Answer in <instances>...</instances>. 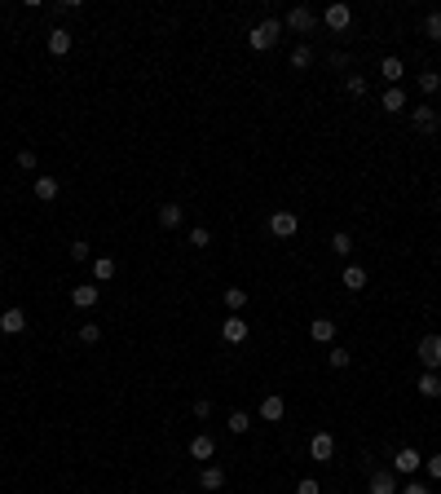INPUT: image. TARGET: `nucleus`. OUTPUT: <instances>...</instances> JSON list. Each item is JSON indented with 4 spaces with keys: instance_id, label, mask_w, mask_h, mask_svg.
Segmentation results:
<instances>
[{
    "instance_id": "ddd939ff",
    "label": "nucleus",
    "mask_w": 441,
    "mask_h": 494,
    "mask_svg": "<svg viewBox=\"0 0 441 494\" xmlns=\"http://www.w3.org/2000/svg\"><path fill=\"white\" fill-rule=\"evenodd\" d=\"M282 415H287V402H282L278 393H269L265 402H260V419H265V424H278Z\"/></svg>"
},
{
    "instance_id": "e433bc0d",
    "label": "nucleus",
    "mask_w": 441,
    "mask_h": 494,
    "mask_svg": "<svg viewBox=\"0 0 441 494\" xmlns=\"http://www.w3.org/2000/svg\"><path fill=\"white\" fill-rule=\"evenodd\" d=\"M424 473L433 477V481H441V455H433V459H424Z\"/></svg>"
},
{
    "instance_id": "423d86ee",
    "label": "nucleus",
    "mask_w": 441,
    "mask_h": 494,
    "mask_svg": "<svg viewBox=\"0 0 441 494\" xmlns=\"http://www.w3.org/2000/svg\"><path fill=\"white\" fill-rule=\"evenodd\" d=\"M420 362H424V371H441V335H424L420 340Z\"/></svg>"
},
{
    "instance_id": "5701e85b",
    "label": "nucleus",
    "mask_w": 441,
    "mask_h": 494,
    "mask_svg": "<svg viewBox=\"0 0 441 494\" xmlns=\"http://www.w3.org/2000/svg\"><path fill=\"white\" fill-rule=\"evenodd\" d=\"M349 362H353V353H349L344 344H331V349H327V367H331V371H344Z\"/></svg>"
},
{
    "instance_id": "c85d7f7f",
    "label": "nucleus",
    "mask_w": 441,
    "mask_h": 494,
    "mask_svg": "<svg viewBox=\"0 0 441 494\" xmlns=\"http://www.w3.org/2000/svg\"><path fill=\"white\" fill-rule=\"evenodd\" d=\"M331 252H336V256H349V252H353V234L336 230V234H331Z\"/></svg>"
},
{
    "instance_id": "6e6552de",
    "label": "nucleus",
    "mask_w": 441,
    "mask_h": 494,
    "mask_svg": "<svg viewBox=\"0 0 441 494\" xmlns=\"http://www.w3.org/2000/svg\"><path fill=\"white\" fill-rule=\"evenodd\" d=\"M318 22H327L331 31H344V27H349V22H353V9L344 5V0H336V5H327V14L318 18Z\"/></svg>"
},
{
    "instance_id": "7ed1b4c3",
    "label": "nucleus",
    "mask_w": 441,
    "mask_h": 494,
    "mask_svg": "<svg viewBox=\"0 0 441 494\" xmlns=\"http://www.w3.org/2000/svg\"><path fill=\"white\" fill-rule=\"evenodd\" d=\"M98 300H102V287L98 283H75V287H71V305H75L80 313L98 309Z\"/></svg>"
},
{
    "instance_id": "4be33fe9",
    "label": "nucleus",
    "mask_w": 441,
    "mask_h": 494,
    "mask_svg": "<svg viewBox=\"0 0 441 494\" xmlns=\"http://www.w3.org/2000/svg\"><path fill=\"white\" fill-rule=\"evenodd\" d=\"M115 279V256H98L93 261V283H111Z\"/></svg>"
},
{
    "instance_id": "f257e3e1",
    "label": "nucleus",
    "mask_w": 441,
    "mask_h": 494,
    "mask_svg": "<svg viewBox=\"0 0 441 494\" xmlns=\"http://www.w3.org/2000/svg\"><path fill=\"white\" fill-rule=\"evenodd\" d=\"M278 40H282V22H278V18H265V22H256V27H252V35H247V44H252L256 53L273 49Z\"/></svg>"
},
{
    "instance_id": "4c0bfd02",
    "label": "nucleus",
    "mask_w": 441,
    "mask_h": 494,
    "mask_svg": "<svg viewBox=\"0 0 441 494\" xmlns=\"http://www.w3.org/2000/svg\"><path fill=\"white\" fill-rule=\"evenodd\" d=\"M296 494H323V486H318V481H314V477H305V481H300V486H296Z\"/></svg>"
},
{
    "instance_id": "39448f33",
    "label": "nucleus",
    "mask_w": 441,
    "mask_h": 494,
    "mask_svg": "<svg viewBox=\"0 0 441 494\" xmlns=\"http://www.w3.org/2000/svg\"><path fill=\"white\" fill-rule=\"evenodd\" d=\"M424 468V455L415 450V446H402L397 455H393V473H402V477H411V473H420Z\"/></svg>"
},
{
    "instance_id": "f3484780",
    "label": "nucleus",
    "mask_w": 441,
    "mask_h": 494,
    "mask_svg": "<svg viewBox=\"0 0 441 494\" xmlns=\"http://www.w3.org/2000/svg\"><path fill=\"white\" fill-rule=\"evenodd\" d=\"M217 455V441L208 437V432H199V437H190V459H212Z\"/></svg>"
},
{
    "instance_id": "cd10ccee",
    "label": "nucleus",
    "mask_w": 441,
    "mask_h": 494,
    "mask_svg": "<svg viewBox=\"0 0 441 494\" xmlns=\"http://www.w3.org/2000/svg\"><path fill=\"white\" fill-rule=\"evenodd\" d=\"M225 309H230V313H238V309H243L247 305V292H243V287H225Z\"/></svg>"
},
{
    "instance_id": "1a4fd4ad",
    "label": "nucleus",
    "mask_w": 441,
    "mask_h": 494,
    "mask_svg": "<svg viewBox=\"0 0 441 494\" xmlns=\"http://www.w3.org/2000/svg\"><path fill=\"white\" fill-rule=\"evenodd\" d=\"M27 331V313H22L18 305H9L5 313H0V335H22Z\"/></svg>"
},
{
    "instance_id": "f8f14e48",
    "label": "nucleus",
    "mask_w": 441,
    "mask_h": 494,
    "mask_svg": "<svg viewBox=\"0 0 441 494\" xmlns=\"http://www.w3.org/2000/svg\"><path fill=\"white\" fill-rule=\"evenodd\" d=\"M31 190H35V199H40V203H53L57 195H62V182H57V177H35Z\"/></svg>"
},
{
    "instance_id": "2eb2a0df",
    "label": "nucleus",
    "mask_w": 441,
    "mask_h": 494,
    "mask_svg": "<svg viewBox=\"0 0 441 494\" xmlns=\"http://www.w3.org/2000/svg\"><path fill=\"white\" fill-rule=\"evenodd\" d=\"M309 335H314L318 344H336V322H331V318H314V322H309Z\"/></svg>"
},
{
    "instance_id": "c9c22d12",
    "label": "nucleus",
    "mask_w": 441,
    "mask_h": 494,
    "mask_svg": "<svg viewBox=\"0 0 441 494\" xmlns=\"http://www.w3.org/2000/svg\"><path fill=\"white\" fill-rule=\"evenodd\" d=\"M18 168L22 173H35V150H18Z\"/></svg>"
},
{
    "instance_id": "bb28decb",
    "label": "nucleus",
    "mask_w": 441,
    "mask_h": 494,
    "mask_svg": "<svg viewBox=\"0 0 441 494\" xmlns=\"http://www.w3.org/2000/svg\"><path fill=\"white\" fill-rule=\"evenodd\" d=\"M344 287H349V292H362V287H366V270H362V265H349V270H344Z\"/></svg>"
},
{
    "instance_id": "37998d69",
    "label": "nucleus",
    "mask_w": 441,
    "mask_h": 494,
    "mask_svg": "<svg viewBox=\"0 0 441 494\" xmlns=\"http://www.w3.org/2000/svg\"><path fill=\"white\" fill-rule=\"evenodd\" d=\"M0 358H5V349H0Z\"/></svg>"
},
{
    "instance_id": "dca6fc26",
    "label": "nucleus",
    "mask_w": 441,
    "mask_h": 494,
    "mask_svg": "<svg viewBox=\"0 0 441 494\" xmlns=\"http://www.w3.org/2000/svg\"><path fill=\"white\" fill-rule=\"evenodd\" d=\"M221 335H225V344H243L247 340V322L243 318H225L221 322Z\"/></svg>"
},
{
    "instance_id": "7c9ffc66",
    "label": "nucleus",
    "mask_w": 441,
    "mask_h": 494,
    "mask_svg": "<svg viewBox=\"0 0 441 494\" xmlns=\"http://www.w3.org/2000/svg\"><path fill=\"white\" fill-rule=\"evenodd\" d=\"M66 256H71V261H75V265H84V261H93V247L84 243V238H75V243H71V247H66Z\"/></svg>"
},
{
    "instance_id": "9d476101",
    "label": "nucleus",
    "mask_w": 441,
    "mask_h": 494,
    "mask_svg": "<svg viewBox=\"0 0 441 494\" xmlns=\"http://www.w3.org/2000/svg\"><path fill=\"white\" fill-rule=\"evenodd\" d=\"M411 124H415V132H437V128H441V115L433 111V106H415V111H411Z\"/></svg>"
},
{
    "instance_id": "0eeeda50",
    "label": "nucleus",
    "mask_w": 441,
    "mask_h": 494,
    "mask_svg": "<svg viewBox=\"0 0 441 494\" xmlns=\"http://www.w3.org/2000/svg\"><path fill=\"white\" fill-rule=\"evenodd\" d=\"M331 455H336V437H331V432H314V437H309V459L327 464Z\"/></svg>"
},
{
    "instance_id": "79ce46f5",
    "label": "nucleus",
    "mask_w": 441,
    "mask_h": 494,
    "mask_svg": "<svg viewBox=\"0 0 441 494\" xmlns=\"http://www.w3.org/2000/svg\"><path fill=\"white\" fill-rule=\"evenodd\" d=\"M0 252H5V238H0Z\"/></svg>"
},
{
    "instance_id": "4468645a",
    "label": "nucleus",
    "mask_w": 441,
    "mask_h": 494,
    "mask_svg": "<svg viewBox=\"0 0 441 494\" xmlns=\"http://www.w3.org/2000/svg\"><path fill=\"white\" fill-rule=\"evenodd\" d=\"M181 221H186V208H181V203H159V225H163V230H177Z\"/></svg>"
},
{
    "instance_id": "a878e982",
    "label": "nucleus",
    "mask_w": 441,
    "mask_h": 494,
    "mask_svg": "<svg viewBox=\"0 0 441 494\" xmlns=\"http://www.w3.org/2000/svg\"><path fill=\"white\" fill-rule=\"evenodd\" d=\"M314 67V49H309V44H296L291 49V71H309Z\"/></svg>"
},
{
    "instance_id": "c756f323",
    "label": "nucleus",
    "mask_w": 441,
    "mask_h": 494,
    "mask_svg": "<svg viewBox=\"0 0 441 494\" xmlns=\"http://www.w3.org/2000/svg\"><path fill=\"white\" fill-rule=\"evenodd\" d=\"M344 93H353V98H366V93H371V84H366V76H344Z\"/></svg>"
},
{
    "instance_id": "aec40b11",
    "label": "nucleus",
    "mask_w": 441,
    "mask_h": 494,
    "mask_svg": "<svg viewBox=\"0 0 441 494\" xmlns=\"http://www.w3.org/2000/svg\"><path fill=\"white\" fill-rule=\"evenodd\" d=\"M49 53H53V58H66V53H71V31H66V27H53V31H49Z\"/></svg>"
},
{
    "instance_id": "ea45409f",
    "label": "nucleus",
    "mask_w": 441,
    "mask_h": 494,
    "mask_svg": "<svg viewBox=\"0 0 441 494\" xmlns=\"http://www.w3.org/2000/svg\"><path fill=\"white\" fill-rule=\"evenodd\" d=\"M212 415V402H208V397H199V402H195V419H208Z\"/></svg>"
},
{
    "instance_id": "412c9836",
    "label": "nucleus",
    "mask_w": 441,
    "mask_h": 494,
    "mask_svg": "<svg viewBox=\"0 0 441 494\" xmlns=\"http://www.w3.org/2000/svg\"><path fill=\"white\" fill-rule=\"evenodd\" d=\"M379 106H384L388 115H402V111H406V93H402V89H388L384 98H379Z\"/></svg>"
},
{
    "instance_id": "20e7f679",
    "label": "nucleus",
    "mask_w": 441,
    "mask_h": 494,
    "mask_svg": "<svg viewBox=\"0 0 441 494\" xmlns=\"http://www.w3.org/2000/svg\"><path fill=\"white\" fill-rule=\"evenodd\" d=\"M296 230H300V216L296 212H269V234L273 238H296Z\"/></svg>"
},
{
    "instance_id": "2f4dec72",
    "label": "nucleus",
    "mask_w": 441,
    "mask_h": 494,
    "mask_svg": "<svg viewBox=\"0 0 441 494\" xmlns=\"http://www.w3.org/2000/svg\"><path fill=\"white\" fill-rule=\"evenodd\" d=\"M420 89L428 93V98H433V93L441 89V71H420Z\"/></svg>"
},
{
    "instance_id": "b1692460",
    "label": "nucleus",
    "mask_w": 441,
    "mask_h": 494,
    "mask_svg": "<svg viewBox=\"0 0 441 494\" xmlns=\"http://www.w3.org/2000/svg\"><path fill=\"white\" fill-rule=\"evenodd\" d=\"M225 428H230L234 437H243V432H252V415H247V411H230V419H225Z\"/></svg>"
},
{
    "instance_id": "6ab92c4d",
    "label": "nucleus",
    "mask_w": 441,
    "mask_h": 494,
    "mask_svg": "<svg viewBox=\"0 0 441 494\" xmlns=\"http://www.w3.org/2000/svg\"><path fill=\"white\" fill-rule=\"evenodd\" d=\"M379 76H384L393 89H397L402 76H406V62H402V58H384V62H379Z\"/></svg>"
},
{
    "instance_id": "f03ea898",
    "label": "nucleus",
    "mask_w": 441,
    "mask_h": 494,
    "mask_svg": "<svg viewBox=\"0 0 441 494\" xmlns=\"http://www.w3.org/2000/svg\"><path fill=\"white\" fill-rule=\"evenodd\" d=\"M314 27H318V14H314L309 5H296L291 14L282 18V31H296V35H309Z\"/></svg>"
},
{
    "instance_id": "9b49d317",
    "label": "nucleus",
    "mask_w": 441,
    "mask_h": 494,
    "mask_svg": "<svg viewBox=\"0 0 441 494\" xmlns=\"http://www.w3.org/2000/svg\"><path fill=\"white\" fill-rule=\"evenodd\" d=\"M366 494H397V473H371V481H366Z\"/></svg>"
},
{
    "instance_id": "72a5a7b5",
    "label": "nucleus",
    "mask_w": 441,
    "mask_h": 494,
    "mask_svg": "<svg viewBox=\"0 0 441 494\" xmlns=\"http://www.w3.org/2000/svg\"><path fill=\"white\" fill-rule=\"evenodd\" d=\"M208 243H212V234L204 225H195V230H190V247H208Z\"/></svg>"
},
{
    "instance_id": "58836bf2",
    "label": "nucleus",
    "mask_w": 441,
    "mask_h": 494,
    "mask_svg": "<svg viewBox=\"0 0 441 494\" xmlns=\"http://www.w3.org/2000/svg\"><path fill=\"white\" fill-rule=\"evenodd\" d=\"M397 494H433V490H428V486H424V481H406V486H402Z\"/></svg>"
},
{
    "instance_id": "a211bd4d",
    "label": "nucleus",
    "mask_w": 441,
    "mask_h": 494,
    "mask_svg": "<svg viewBox=\"0 0 441 494\" xmlns=\"http://www.w3.org/2000/svg\"><path fill=\"white\" fill-rule=\"evenodd\" d=\"M199 486H204V490H221V486H225V468H221V464H204Z\"/></svg>"
},
{
    "instance_id": "a19ab883",
    "label": "nucleus",
    "mask_w": 441,
    "mask_h": 494,
    "mask_svg": "<svg viewBox=\"0 0 441 494\" xmlns=\"http://www.w3.org/2000/svg\"><path fill=\"white\" fill-rule=\"evenodd\" d=\"M327 67H336V71H344V67H349V58H344V53H327Z\"/></svg>"
},
{
    "instance_id": "f704fd0d",
    "label": "nucleus",
    "mask_w": 441,
    "mask_h": 494,
    "mask_svg": "<svg viewBox=\"0 0 441 494\" xmlns=\"http://www.w3.org/2000/svg\"><path fill=\"white\" fill-rule=\"evenodd\" d=\"M424 31L433 35V40H441V14H428V18H424Z\"/></svg>"
},
{
    "instance_id": "473e14b6",
    "label": "nucleus",
    "mask_w": 441,
    "mask_h": 494,
    "mask_svg": "<svg viewBox=\"0 0 441 494\" xmlns=\"http://www.w3.org/2000/svg\"><path fill=\"white\" fill-rule=\"evenodd\" d=\"M98 340H102L98 322H80V344H98Z\"/></svg>"
},
{
    "instance_id": "393cba45",
    "label": "nucleus",
    "mask_w": 441,
    "mask_h": 494,
    "mask_svg": "<svg viewBox=\"0 0 441 494\" xmlns=\"http://www.w3.org/2000/svg\"><path fill=\"white\" fill-rule=\"evenodd\" d=\"M415 389H420V397H441V380H437V371H424Z\"/></svg>"
}]
</instances>
